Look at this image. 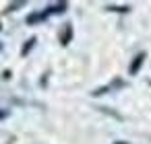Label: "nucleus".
<instances>
[{
	"label": "nucleus",
	"mask_w": 151,
	"mask_h": 144,
	"mask_svg": "<svg viewBox=\"0 0 151 144\" xmlns=\"http://www.w3.org/2000/svg\"><path fill=\"white\" fill-rule=\"evenodd\" d=\"M143 60H145V54H137V56H134V60H132V64H130V74H137V72L141 70Z\"/></svg>",
	"instance_id": "1"
},
{
	"label": "nucleus",
	"mask_w": 151,
	"mask_h": 144,
	"mask_svg": "<svg viewBox=\"0 0 151 144\" xmlns=\"http://www.w3.org/2000/svg\"><path fill=\"white\" fill-rule=\"evenodd\" d=\"M48 17H50V15H48L46 11H42V13H37V15H29V17H27V23H29V25H33V23H40V21H46Z\"/></svg>",
	"instance_id": "2"
},
{
	"label": "nucleus",
	"mask_w": 151,
	"mask_h": 144,
	"mask_svg": "<svg viewBox=\"0 0 151 144\" xmlns=\"http://www.w3.org/2000/svg\"><path fill=\"white\" fill-rule=\"evenodd\" d=\"M33 43H35V37H31V39H29V41H27V43H25V48H23V50H21V54H23V56H25V54H27V52H29V50H31V48H33Z\"/></svg>",
	"instance_id": "3"
},
{
	"label": "nucleus",
	"mask_w": 151,
	"mask_h": 144,
	"mask_svg": "<svg viewBox=\"0 0 151 144\" xmlns=\"http://www.w3.org/2000/svg\"><path fill=\"white\" fill-rule=\"evenodd\" d=\"M108 11H114V13H128L130 9H128V6H108Z\"/></svg>",
	"instance_id": "4"
},
{
	"label": "nucleus",
	"mask_w": 151,
	"mask_h": 144,
	"mask_svg": "<svg viewBox=\"0 0 151 144\" xmlns=\"http://www.w3.org/2000/svg\"><path fill=\"white\" fill-rule=\"evenodd\" d=\"M6 115H9V111H0V119H4Z\"/></svg>",
	"instance_id": "5"
},
{
	"label": "nucleus",
	"mask_w": 151,
	"mask_h": 144,
	"mask_svg": "<svg viewBox=\"0 0 151 144\" xmlns=\"http://www.w3.org/2000/svg\"><path fill=\"white\" fill-rule=\"evenodd\" d=\"M114 144H128V142H114Z\"/></svg>",
	"instance_id": "6"
}]
</instances>
